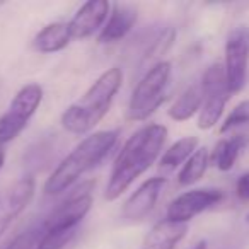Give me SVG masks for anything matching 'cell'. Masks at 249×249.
Wrapping results in <instances>:
<instances>
[{"label": "cell", "instance_id": "9c48e42d", "mask_svg": "<svg viewBox=\"0 0 249 249\" xmlns=\"http://www.w3.org/2000/svg\"><path fill=\"white\" fill-rule=\"evenodd\" d=\"M224 200V191L218 188H196L181 193L169 203L166 218L179 224H188L191 218L207 212Z\"/></svg>", "mask_w": 249, "mask_h": 249}, {"label": "cell", "instance_id": "30bf717a", "mask_svg": "<svg viewBox=\"0 0 249 249\" xmlns=\"http://www.w3.org/2000/svg\"><path fill=\"white\" fill-rule=\"evenodd\" d=\"M167 184V178L156 176L143 181L137 191L130 195L121 208V218L126 222H140L147 218L156 208L160 195Z\"/></svg>", "mask_w": 249, "mask_h": 249}, {"label": "cell", "instance_id": "d4e9b609", "mask_svg": "<svg viewBox=\"0 0 249 249\" xmlns=\"http://www.w3.org/2000/svg\"><path fill=\"white\" fill-rule=\"evenodd\" d=\"M191 249H208L207 248V241H198Z\"/></svg>", "mask_w": 249, "mask_h": 249}, {"label": "cell", "instance_id": "9a60e30c", "mask_svg": "<svg viewBox=\"0 0 249 249\" xmlns=\"http://www.w3.org/2000/svg\"><path fill=\"white\" fill-rule=\"evenodd\" d=\"M70 41H72V33H70L69 22H52V24H46L33 38V48L38 53L50 55V53L65 50Z\"/></svg>", "mask_w": 249, "mask_h": 249}, {"label": "cell", "instance_id": "cb8c5ba5", "mask_svg": "<svg viewBox=\"0 0 249 249\" xmlns=\"http://www.w3.org/2000/svg\"><path fill=\"white\" fill-rule=\"evenodd\" d=\"M4 164H5V150H4V145H0V171H2Z\"/></svg>", "mask_w": 249, "mask_h": 249}, {"label": "cell", "instance_id": "2e32d148", "mask_svg": "<svg viewBox=\"0 0 249 249\" xmlns=\"http://www.w3.org/2000/svg\"><path fill=\"white\" fill-rule=\"evenodd\" d=\"M249 143L248 135L244 133H235L227 139H222L215 143L213 152L210 154V164H213L218 171H231L235 166L241 152L246 149V145Z\"/></svg>", "mask_w": 249, "mask_h": 249}, {"label": "cell", "instance_id": "44dd1931", "mask_svg": "<svg viewBox=\"0 0 249 249\" xmlns=\"http://www.w3.org/2000/svg\"><path fill=\"white\" fill-rule=\"evenodd\" d=\"M244 126H249V99L241 101V103L227 114V118H225L220 126V133L224 135V133L235 132V130L244 128Z\"/></svg>", "mask_w": 249, "mask_h": 249}, {"label": "cell", "instance_id": "d6986e66", "mask_svg": "<svg viewBox=\"0 0 249 249\" xmlns=\"http://www.w3.org/2000/svg\"><path fill=\"white\" fill-rule=\"evenodd\" d=\"M210 166V152L207 147H198V150L184 162V166L178 173V184L179 186H191L198 183L205 176Z\"/></svg>", "mask_w": 249, "mask_h": 249}, {"label": "cell", "instance_id": "52a82bcc", "mask_svg": "<svg viewBox=\"0 0 249 249\" xmlns=\"http://www.w3.org/2000/svg\"><path fill=\"white\" fill-rule=\"evenodd\" d=\"M92 181L80 184L75 193L70 195L67 200L56 205L45 218H43V227L45 232H58V231H72L79 227L80 222L86 218V215L92 208Z\"/></svg>", "mask_w": 249, "mask_h": 249}, {"label": "cell", "instance_id": "7c38bea8", "mask_svg": "<svg viewBox=\"0 0 249 249\" xmlns=\"http://www.w3.org/2000/svg\"><path fill=\"white\" fill-rule=\"evenodd\" d=\"M186 232L188 224L162 218L152 225L149 234L143 237L140 249H176V246L186 237Z\"/></svg>", "mask_w": 249, "mask_h": 249}, {"label": "cell", "instance_id": "6da1fadb", "mask_svg": "<svg viewBox=\"0 0 249 249\" xmlns=\"http://www.w3.org/2000/svg\"><path fill=\"white\" fill-rule=\"evenodd\" d=\"M167 140V128L164 124H145L137 130L121 147L116 156L109 181L104 191V200L114 201L128 190L133 181L156 164Z\"/></svg>", "mask_w": 249, "mask_h": 249}, {"label": "cell", "instance_id": "7402d4cb", "mask_svg": "<svg viewBox=\"0 0 249 249\" xmlns=\"http://www.w3.org/2000/svg\"><path fill=\"white\" fill-rule=\"evenodd\" d=\"M77 234V229L58 232H45L36 249H63Z\"/></svg>", "mask_w": 249, "mask_h": 249}, {"label": "cell", "instance_id": "7a4b0ae2", "mask_svg": "<svg viewBox=\"0 0 249 249\" xmlns=\"http://www.w3.org/2000/svg\"><path fill=\"white\" fill-rule=\"evenodd\" d=\"M123 84V72L111 67L103 72L80 99L72 103L62 114V126L72 135H86L92 132L109 111L118 90Z\"/></svg>", "mask_w": 249, "mask_h": 249}, {"label": "cell", "instance_id": "e0dca14e", "mask_svg": "<svg viewBox=\"0 0 249 249\" xmlns=\"http://www.w3.org/2000/svg\"><path fill=\"white\" fill-rule=\"evenodd\" d=\"M201 104H203V90H201L200 84H193V86L186 87L181 92V96L173 103V106L167 109L171 120L183 123L200 113Z\"/></svg>", "mask_w": 249, "mask_h": 249}, {"label": "cell", "instance_id": "8fae6325", "mask_svg": "<svg viewBox=\"0 0 249 249\" xmlns=\"http://www.w3.org/2000/svg\"><path fill=\"white\" fill-rule=\"evenodd\" d=\"M111 12L107 0H89L80 5L72 21L69 22L72 39H87L104 28Z\"/></svg>", "mask_w": 249, "mask_h": 249}, {"label": "cell", "instance_id": "277c9868", "mask_svg": "<svg viewBox=\"0 0 249 249\" xmlns=\"http://www.w3.org/2000/svg\"><path fill=\"white\" fill-rule=\"evenodd\" d=\"M173 65L166 60L154 63L139 80L130 97L126 118L130 121H145L166 101L171 86Z\"/></svg>", "mask_w": 249, "mask_h": 249}, {"label": "cell", "instance_id": "484cf974", "mask_svg": "<svg viewBox=\"0 0 249 249\" xmlns=\"http://www.w3.org/2000/svg\"><path fill=\"white\" fill-rule=\"evenodd\" d=\"M246 222L249 224V212H248V215H246Z\"/></svg>", "mask_w": 249, "mask_h": 249}, {"label": "cell", "instance_id": "ffe728a7", "mask_svg": "<svg viewBox=\"0 0 249 249\" xmlns=\"http://www.w3.org/2000/svg\"><path fill=\"white\" fill-rule=\"evenodd\" d=\"M45 235V227H43V220L35 225H29L26 231L19 232L7 246L5 249H36Z\"/></svg>", "mask_w": 249, "mask_h": 249}, {"label": "cell", "instance_id": "ac0fdd59", "mask_svg": "<svg viewBox=\"0 0 249 249\" xmlns=\"http://www.w3.org/2000/svg\"><path fill=\"white\" fill-rule=\"evenodd\" d=\"M200 140L198 137H183V139L176 140L166 152L162 154L159 160V169L162 173H173L178 167H183L184 162L193 156L198 150Z\"/></svg>", "mask_w": 249, "mask_h": 249}, {"label": "cell", "instance_id": "603a6c76", "mask_svg": "<svg viewBox=\"0 0 249 249\" xmlns=\"http://www.w3.org/2000/svg\"><path fill=\"white\" fill-rule=\"evenodd\" d=\"M235 195L239 200L249 201V171L237 178L235 181Z\"/></svg>", "mask_w": 249, "mask_h": 249}, {"label": "cell", "instance_id": "ba28073f", "mask_svg": "<svg viewBox=\"0 0 249 249\" xmlns=\"http://www.w3.org/2000/svg\"><path fill=\"white\" fill-rule=\"evenodd\" d=\"M224 69L227 75L229 89L237 94L244 89L249 69V28L239 26L229 33L225 39Z\"/></svg>", "mask_w": 249, "mask_h": 249}, {"label": "cell", "instance_id": "5b68a950", "mask_svg": "<svg viewBox=\"0 0 249 249\" xmlns=\"http://www.w3.org/2000/svg\"><path fill=\"white\" fill-rule=\"evenodd\" d=\"M200 86L203 90V104L198 113L196 126L200 130H210L220 121L225 104L232 96L224 63H212L210 67H207Z\"/></svg>", "mask_w": 249, "mask_h": 249}, {"label": "cell", "instance_id": "8992f818", "mask_svg": "<svg viewBox=\"0 0 249 249\" xmlns=\"http://www.w3.org/2000/svg\"><path fill=\"white\" fill-rule=\"evenodd\" d=\"M41 101L43 87L39 84H26L18 90L9 109L0 116V145H5L21 135Z\"/></svg>", "mask_w": 249, "mask_h": 249}, {"label": "cell", "instance_id": "4fadbf2b", "mask_svg": "<svg viewBox=\"0 0 249 249\" xmlns=\"http://www.w3.org/2000/svg\"><path fill=\"white\" fill-rule=\"evenodd\" d=\"M137 22V9L132 5L116 4L111 7L109 18H107L104 28L101 29L97 41L106 45V43H116L123 39L133 29Z\"/></svg>", "mask_w": 249, "mask_h": 249}, {"label": "cell", "instance_id": "5bb4252c", "mask_svg": "<svg viewBox=\"0 0 249 249\" xmlns=\"http://www.w3.org/2000/svg\"><path fill=\"white\" fill-rule=\"evenodd\" d=\"M35 191H36V179L33 174L22 176L19 181H16V184L5 195L4 205H2V215L0 217L7 218L9 222L18 218L26 210V207L33 201Z\"/></svg>", "mask_w": 249, "mask_h": 249}, {"label": "cell", "instance_id": "3957f363", "mask_svg": "<svg viewBox=\"0 0 249 249\" xmlns=\"http://www.w3.org/2000/svg\"><path fill=\"white\" fill-rule=\"evenodd\" d=\"M120 132L118 130H103L87 135L58 166L55 167L45 183L46 195H60L69 191L87 171L94 169L104 157L114 149Z\"/></svg>", "mask_w": 249, "mask_h": 249}]
</instances>
